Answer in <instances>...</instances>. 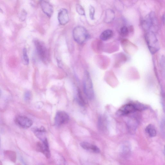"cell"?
I'll use <instances>...</instances> for the list:
<instances>
[{"label":"cell","mask_w":165,"mask_h":165,"mask_svg":"<svg viewBox=\"0 0 165 165\" xmlns=\"http://www.w3.org/2000/svg\"><path fill=\"white\" fill-rule=\"evenodd\" d=\"M145 39L148 49L151 53L154 54L160 49V44L154 32L148 31L145 34Z\"/></svg>","instance_id":"6da1fadb"},{"label":"cell","mask_w":165,"mask_h":165,"mask_svg":"<svg viewBox=\"0 0 165 165\" xmlns=\"http://www.w3.org/2000/svg\"><path fill=\"white\" fill-rule=\"evenodd\" d=\"M73 35L75 41L80 45L84 43L89 36L87 30L82 26H77L75 28L73 31Z\"/></svg>","instance_id":"7a4b0ae2"},{"label":"cell","mask_w":165,"mask_h":165,"mask_svg":"<svg viewBox=\"0 0 165 165\" xmlns=\"http://www.w3.org/2000/svg\"><path fill=\"white\" fill-rule=\"evenodd\" d=\"M83 81L85 95L89 99H93L94 97L93 86L90 74L87 71L84 74Z\"/></svg>","instance_id":"3957f363"},{"label":"cell","mask_w":165,"mask_h":165,"mask_svg":"<svg viewBox=\"0 0 165 165\" xmlns=\"http://www.w3.org/2000/svg\"><path fill=\"white\" fill-rule=\"evenodd\" d=\"M143 26L145 29L153 32V30L158 27V21L154 13H150L147 15L143 20Z\"/></svg>","instance_id":"277c9868"},{"label":"cell","mask_w":165,"mask_h":165,"mask_svg":"<svg viewBox=\"0 0 165 165\" xmlns=\"http://www.w3.org/2000/svg\"><path fill=\"white\" fill-rule=\"evenodd\" d=\"M34 43L39 56L44 62L48 61L49 54L45 45L43 42L38 40H36Z\"/></svg>","instance_id":"5b68a950"},{"label":"cell","mask_w":165,"mask_h":165,"mask_svg":"<svg viewBox=\"0 0 165 165\" xmlns=\"http://www.w3.org/2000/svg\"><path fill=\"white\" fill-rule=\"evenodd\" d=\"M37 151L42 153L47 158H50L51 153L48 140L46 138L41 143L38 142L36 145Z\"/></svg>","instance_id":"8992f818"},{"label":"cell","mask_w":165,"mask_h":165,"mask_svg":"<svg viewBox=\"0 0 165 165\" xmlns=\"http://www.w3.org/2000/svg\"><path fill=\"white\" fill-rule=\"evenodd\" d=\"M137 111L134 104H128L121 107L116 112L117 115L126 116Z\"/></svg>","instance_id":"52a82bcc"},{"label":"cell","mask_w":165,"mask_h":165,"mask_svg":"<svg viewBox=\"0 0 165 165\" xmlns=\"http://www.w3.org/2000/svg\"><path fill=\"white\" fill-rule=\"evenodd\" d=\"M15 121L19 127L25 129L32 126L33 124L32 120L28 117L24 116H18L15 118Z\"/></svg>","instance_id":"ba28073f"},{"label":"cell","mask_w":165,"mask_h":165,"mask_svg":"<svg viewBox=\"0 0 165 165\" xmlns=\"http://www.w3.org/2000/svg\"><path fill=\"white\" fill-rule=\"evenodd\" d=\"M69 120L68 115L64 111L58 112L55 117V124L57 126H60L67 123Z\"/></svg>","instance_id":"9c48e42d"},{"label":"cell","mask_w":165,"mask_h":165,"mask_svg":"<svg viewBox=\"0 0 165 165\" xmlns=\"http://www.w3.org/2000/svg\"><path fill=\"white\" fill-rule=\"evenodd\" d=\"M40 3L44 13L49 18L51 17L54 12V8L52 5L49 2L45 1H41Z\"/></svg>","instance_id":"30bf717a"},{"label":"cell","mask_w":165,"mask_h":165,"mask_svg":"<svg viewBox=\"0 0 165 165\" xmlns=\"http://www.w3.org/2000/svg\"><path fill=\"white\" fill-rule=\"evenodd\" d=\"M58 19L61 25H64L67 24L69 20L67 10L65 9L60 10L58 15Z\"/></svg>","instance_id":"8fae6325"},{"label":"cell","mask_w":165,"mask_h":165,"mask_svg":"<svg viewBox=\"0 0 165 165\" xmlns=\"http://www.w3.org/2000/svg\"><path fill=\"white\" fill-rule=\"evenodd\" d=\"M81 146L85 150L93 153L98 154L100 152V149L96 146L86 142H83L80 144Z\"/></svg>","instance_id":"7c38bea8"},{"label":"cell","mask_w":165,"mask_h":165,"mask_svg":"<svg viewBox=\"0 0 165 165\" xmlns=\"http://www.w3.org/2000/svg\"><path fill=\"white\" fill-rule=\"evenodd\" d=\"M106 117L104 115H101L98 120V126L99 130L102 132L107 131L108 123Z\"/></svg>","instance_id":"4fadbf2b"},{"label":"cell","mask_w":165,"mask_h":165,"mask_svg":"<svg viewBox=\"0 0 165 165\" xmlns=\"http://www.w3.org/2000/svg\"><path fill=\"white\" fill-rule=\"evenodd\" d=\"M131 153V146L128 142H125L122 145L121 149V154L123 158H127Z\"/></svg>","instance_id":"5bb4252c"},{"label":"cell","mask_w":165,"mask_h":165,"mask_svg":"<svg viewBox=\"0 0 165 165\" xmlns=\"http://www.w3.org/2000/svg\"><path fill=\"white\" fill-rule=\"evenodd\" d=\"M137 122L136 120L130 119L127 122V126L129 132L131 134H133L135 132L137 127Z\"/></svg>","instance_id":"9a60e30c"},{"label":"cell","mask_w":165,"mask_h":165,"mask_svg":"<svg viewBox=\"0 0 165 165\" xmlns=\"http://www.w3.org/2000/svg\"><path fill=\"white\" fill-rule=\"evenodd\" d=\"M113 31L111 29H107L102 33L100 37L101 40L102 41H106L111 38L113 36Z\"/></svg>","instance_id":"2e32d148"},{"label":"cell","mask_w":165,"mask_h":165,"mask_svg":"<svg viewBox=\"0 0 165 165\" xmlns=\"http://www.w3.org/2000/svg\"><path fill=\"white\" fill-rule=\"evenodd\" d=\"M34 132L36 137L42 141L46 138L44 136L45 133L46 132L44 128L41 127L40 128H36L34 129Z\"/></svg>","instance_id":"e0dca14e"},{"label":"cell","mask_w":165,"mask_h":165,"mask_svg":"<svg viewBox=\"0 0 165 165\" xmlns=\"http://www.w3.org/2000/svg\"><path fill=\"white\" fill-rule=\"evenodd\" d=\"M115 14L114 11L108 9L106 11L105 18V22L107 23L112 22L114 20Z\"/></svg>","instance_id":"ac0fdd59"},{"label":"cell","mask_w":165,"mask_h":165,"mask_svg":"<svg viewBox=\"0 0 165 165\" xmlns=\"http://www.w3.org/2000/svg\"><path fill=\"white\" fill-rule=\"evenodd\" d=\"M4 153L5 157L8 159L13 163L16 162L17 156L16 153L15 152L10 150H7L5 151Z\"/></svg>","instance_id":"d6986e66"},{"label":"cell","mask_w":165,"mask_h":165,"mask_svg":"<svg viewBox=\"0 0 165 165\" xmlns=\"http://www.w3.org/2000/svg\"><path fill=\"white\" fill-rule=\"evenodd\" d=\"M145 131L149 137H154L156 135V131L154 126L151 124L148 125L145 129Z\"/></svg>","instance_id":"ffe728a7"},{"label":"cell","mask_w":165,"mask_h":165,"mask_svg":"<svg viewBox=\"0 0 165 165\" xmlns=\"http://www.w3.org/2000/svg\"><path fill=\"white\" fill-rule=\"evenodd\" d=\"M76 100L78 104L81 106H84L85 105V102L79 89H78L77 90Z\"/></svg>","instance_id":"44dd1931"},{"label":"cell","mask_w":165,"mask_h":165,"mask_svg":"<svg viewBox=\"0 0 165 165\" xmlns=\"http://www.w3.org/2000/svg\"><path fill=\"white\" fill-rule=\"evenodd\" d=\"M23 60L24 63L25 65H28L29 64V59L27 54L26 48H24L23 50Z\"/></svg>","instance_id":"7402d4cb"},{"label":"cell","mask_w":165,"mask_h":165,"mask_svg":"<svg viewBox=\"0 0 165 165\" xmlns=\"http://www.w3.org/2000/svg\"><path fill=\"white\" fill-rule=\"evenodd\" d=\"M76 10L77 13L80 15H85V13L83 7L80 4H77L76 6Z\"/></svg>","instance_id":"603a6c76"},{"label":"cell","mask_w":165,"mask_h":165,"mask_svg":"<svg viewBox=\"0 0 165 165\" xmlns=\"http://www.w3.org/2000/svg\"><path fill=\"white\" fill-rule=\"evenodd\" d=\"M129 33V29L126 26L122 27L120 29V34L123 37L127 36Z\"/></svg>","instance_id":"cb8c5ba5"},{"label":"cell","mask_w":165,"mask_h":165,"mask_svg":"<svg viewBox=\"0 0 165 165\" xmlns=\"http://www.w3.org/2000/svg\"><path fill=\"white\" fill-rule=\"evenodd\" d=\"M57 165H67L65 159L61 155H59V156L57 161Z\"/></svg>","instance_id":"d4e9b609"},{"label":"cell","mask_w":165,"mask_h":165,"mask_svg":"<svg viewBox=\"0 0 165 165\" xmlns=\"http://www.w3.org/2000/svg\"><path fill=\"white\" fill-rule=\"evenodd\" d=\"M160 65L163 74L165 76V56H162L160 60Z\"/></svg>","instance_id":"484cf974"},{"label":"cell","mask_w":165,"mask_h":165,"mask_svg":"<svg viewBox=\"0 0 165 165\" xmlns=\"http://www.w3.org/2000/svg\"><path fill=\"white\" fill-rule=\"evenodd\" d=\"M95 9L94 7L90 5L89 7V15L91 20H93L95 19Z\"/></svg>","instance_id":"4316f807"},{"label":"cell","mask_w":165,"mask_h":165,"mask_svg":"<svg viewBox=\"0 0 165 165\" xmlns=\"http://www.w3.org/2000/svg\"><path fill=\"white\" fill-rule=\"evenodd\" d=\"M27 15V13L25 10H23L20 14V19L22 21H24L26 19Z\"/></svg>","instance_id":"83f0119b"},{"label":"cell","mask_w":165,"mask_h":165,"mask_svg":"<svg viewBox=\"0 0 165 165\" xmlns=\"http://www.w3.org/2000/svg\"><path fill=\"white\" fill-rule=\"evenodd\" d=\"M161 127L162 132L165 135V119L162 120Z\"/></svg>","instance_id":"f1b7e54d"},{"label":"cell","mask_w":165,"mask_h":165,"mask_svg":"<svg viewBox=\"0 0 165 165\" xmlns=\"http://www.w3.org/2000/svg\"><path fill=\"white\" fill-rule=\"evenodd\" d=\"M161 100L163 111L165 113V95L164 94H163Z\"/></svg>","instance_id":"f546056e"},{"label":"cell","mask_w":165,"mask_h":165,"mask_svg":"<svg viewBox=\"0 0 165 165\" xmlns=\"http://www.w3.org/2000/svg\"><path fill=\"white\" fill-rule=\"evenodd\" d=\"M31 96V93L29 92L28 91L26 92L24 96V99L26 101H28L30 100Z\"/></svg>","instance_id":"4dcf8cb0"},{"label":"cell","mask_w":165,"mask_h":165,"mask_svg":"<svg viewBox=\"0 0 165 165\" xmlns=\"http://www.w3.org/2000/svg\"><path fill=\"white\" fill-rule=\"evenodd\" d=\"M163 22H164L165 21V15H163Z\"/></svg>","instance_id":"1f68e13d"},{"label":"cell","mask_w":165,"mask_h":165,"mask_svg":"<svg viewBox=\"0 0 165 165\" xmlns=\"http://www.w3.org/2000/svg\"></svg>","instance_id":"d6a6232c"}]
</instances>
